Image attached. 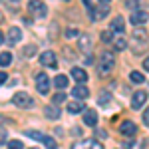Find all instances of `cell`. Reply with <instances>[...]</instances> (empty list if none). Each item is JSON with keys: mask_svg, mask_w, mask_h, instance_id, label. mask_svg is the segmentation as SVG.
Segmentation results:
<instances>
[{"mask_svg": "<svg viewBox=\"0 0 149 149\" xmlns=\"http://www.w3.org/2000/svg\"><path fill=\"white\" fill-rule=\"evenodd\" d=\"M64 100H66V93H64V92H58L56 95H54V100H52V105H58V103L64 102Z\"/></svg>", "mask_w": 149, "mask_h": 149, "instance_id": "4316f807", "label": "cell"}, {"mask_svg": "<svg viewBox=\"0 0 149 149\" xmlns=\"http://www.w3.org/2000/svg\"><path fill=\"white\" fill-rule=\"evenodd\" d=\"M125 48H127V42L123 40V38L115 40V50H119V52H121V50H125Z\"/></svg>", "mask_w": 149, "mask_h": 149, "instance_id": "f1b7e54d", "label": "cell"}, {"mask_svg": "<svg viewBox=\"0 0 149 149\" xmlns=\"http://www.w3.org/2000/svg\"><path fill=\"white\" fill-rule=\"evenodd\" d=\"M42 143L46 145V149H58V143H56L52 137H48V135L44 137V141H42Z\"/></svg>", "mask_w": 149, "mask_h": 149, "instance_id": "d4e9b609", "label": "cell"}, {"mask_svg": "<svg viewBox=\"0 0 149 149\" xmlns=\"http://www.w3.org/2000/svg\"><path fill=\"white\" fill-rule=\"evenodd\" d=\"M36 88H38V92L42 93V95H48L50 93V78H48L44 72L36 74Z\"/></svg>", "mask_w": 149, "mask_h": 149, "instance_id": "3957f363", "label": "cell"}, {"mask_svg": "<svg viewBox=\"0 0 149 149\" xmlns=\"http://www.w3.org/2000/svg\"><path fill=\"white\" fill-rule=\"evenodd\" d=\"M10 64H12V54L10 52H2V54H0V66L6 68V66H10Z\"/></svg>", "mask_w": 149, "mask_h": 149, "instance_id": "44dd1931", "label": "cell"}, {"mask_svg": "<svg viewBox=\"0 0 149 149\" xmlns=\"http://www.w3.org/2000/svg\"><path fill=\"white\" fill-rule=\"evenodd\" d=\"M143 121H145V125L149 127V107L145 109V111H143Z\"/></svg>", "mask_w": 149, "mask_h": 149, "instance_id": "1f68e13d", "label": "cell"}, {"mask_svg": "<svg viewBox=\"0 0 149 149\" xmlns=\"http://www.w3.org/2000/svg\"><path fill=\"white\" fill-rule=\"evenodd\" d=\"M8 149H24V145H22V141L12 139V141H8Z\"/></svg>", "mask_w": 149, "mask_h": 149, "instance_id": "83f0119b", "label": "cell"}, {"mask_svg": "<svg viewBox=\"0 0 149 149\" xmlns=\"http://www.w3.org/2000/svg\"><path fill=\"white\" fill-rule=\"evenodd\" d=\"M107 12H109L107 4H103V6H100V8H93L92 14H90V18H92V20H102V18L107 16Z\"/></svg>", "mask_w": 149, "mask_h": 149, "instance_id": "5bb4252c", "label": "cell"}, {"mask_svg": "<svg viewBox=\"0 0 149 149\" xmlns=\"http://www.w3.org/2000/svg\"><path fill=\"white\" fill-rule=\"evenodd\" d=\"M0 123H4V117H2V115H0Z\"/></svg>", "mask_w": 149, "mask_h": 149, "instance_id": "74e56055", "label": "cell"}, {"mask_svg": "<svg viewBox=\"0 0 149 149\" xmlns=\"http://www.w3.org/2000/svg\"><path fill=\"white\" fill-rule=\"evenodd\" d=\"M137 2L139 0H127L125 4H127V8H133V6H137Z\"/></svg>", "mask_w": 149, "mask_h": 149, "instance_id": "836d02e7", "label": "cell"}, {"mask_svg": "<svg viewBox=\"0 0 149 149\" xmlns=\"http://www.w3.org/2000/svg\"><path fill=\"white\" fill-rule=\"evenodd\" d=\"M109 102H111V93H109V92H102L100 95H97V103H100L102 107H105Z\"/></svg>", "mask_w": 149, "mask_h": 149, "instance_id": "ffe728a7", "label": "cell"}, {"mask_svg": "<svg viewBox=\"0 0 149 149\" xmlns=\"http://www.w3.org/2000/svg\"><path fill=\"white\" fill-rule=\"evenodd\" d=\"M44 113H46L48 119H58V117H60V107H56V105H48V107H44Z\"/></svg>", "mask_w": 149, "mask_h": 149, "instance_id": "e0dca14e", "label": "cell"}, {"mask_svg": "<svg viewBox=\"0 0 149 149\" xmlns=\"http://www.w3.org/2000/svg\"><path fill=\"white\" fill-rule=\"evenodd\" d=\"M72 149H103V145L95 139H81V141H76Z\"/></svg>", "mask_w": 149, "mask_h": 149, "instance_id": "5b68a950", "label": "cell"}, {"mask_svg": "<svg viewBox=\"0 0 149 149\" xmlns=\"http://www.w3.org/2000/svg\"><path fill=\"white\" fill-rule=\"evenodd\" d=\"M6 137H8L6 133H0V143H6Z\"/></svg>", "mask_w": 149, "mask_h": 149, "instance_id": "d590c367", "label": "cell"}, {"mask_svg": "<svg viewBox=\"0 0 149 149\" xmlns=\"http://www.w3.org/2000/svg\"><path fill=\"white\" fill-rule=\"evenodd\" d=\"M34 52H36V46H28V48H24L22 54H24V56H32Z\"/></svg>", "mask_w": 149, "mask_h": 149, "instance_id": "4dcf8cb0", "label": "cell"}, {"mask_svg": "<svg viewBox=\"0 0 149 149\" xmlns=\"http://www.w3.org/2000/svg\"><path fill=\"white\" fill-rule=\"evenodd\" d=\"M100 2H103V4H107V2H109V0H100Z\"/></svg>", "mask_w": 149, "mask_h": 149, "instance_id": "f35d334b", "label": "cell"}, {"mask_svg": "<svg viewBox=\"0 0 149 149\" xmlns=\"http://www.w3.org/2000/svg\"><path fill=\"white\" fill-rule=\"evenodd\" d=\"M119 131H121L123 135H127V137H133V135H135V131H137V127H135L133 121H129V119H127V121H123V123L119 125Z\"/></svg>", "mask_w": 149, "mask_h": 149, "instance_id": "8fae6325", "label": "cell"}, {"mask_svg": "<svg viewBox=\"0 0 149 149\" xmlns=\"http://www.w3.org/2000/svg\"><path fill=\"white\" fill-rule=\"evenodd\" d=\"M113 68H115V54L109 52V50L102 52L100 62H97V74H100V76H107Z\"/></svg>", "mask_w": 149, "mask_h": 149, "instance_id": "6da1fadb", "label": "cell"}, {"mask_svg": "<svg viewBox=\"0 0 149 149\" xmlns=\"http://www.w3.org/2000/svg\"><path fill=\"white\" fill-rule=\"evenodd\" d=\"M145 102H147V92H141V90L133 92V97H131V107L133 109H141L145 105Z\"/></svg>", "mask_w": 149, "mask_h": 149, "instance_id": "52a82bcc", "label": "cell"}, {"mask_svg": "<svg viewBox=\"0 0 149 149\" xmlns=\"http://www.w3.org/2000/svg\"><path fill=\"white\" fill-rule=\"evenodd\" d=\"M0 20H2V14H0Z\"/></svg>", "mask_w": 149, "mask_h": 149, "instance_id": "ab89813d", "label": "cell"}, {"mask_svg": "<svg viewBox=\"0 0 149 149\" xmlns=\"http://www.w3.org/2000/svg\"><path fill=\"white\" fill-rule=\"evenodd\" d=\"M123 24H125V20H123L121 16H117V18H113V20H111V26H109V30H111V32H115V34H117V32L121 34V32L125 30V28H123Z\"/></svg>", "mask_w": 149, "mask_h": 149, "instance_id": "2e32d148", "label": "cell"}, {"mask_svg": "<svg viewBox=\"0 0 149 149\" xmlns=\"http://www.w3.org/2000/svg\"><path fill=\"white\" fill-rule=\"evenodd\" d=\"M129 80L133 81V84H143L145 78H143V74H141V72H131V74H129Z\"/></svg>", "mask_w": 149, "mask_h": 149, "instance_id": "cb8c5ba5", "label": "cell"}, {"mask_svg": "<svg viewBox=\"0 0 149 149\" xmlns=\"http://www.w3.org/2000/svg\"><path fill=\"white\" fill-rule=\"evenodd\" d=\"M147 20H149V14L143 10H135V12H131V16H129V22L133 26H143Z\"/></svg>", "mask_w": 149, "mask_h": 149, "instance_id": "9c48e42d", "label": "cell"}, {"mask_svg": "<svg viewBox=\"0 0 149 149\" xmlns=\"http://www.w3.org/2000/svg\"><path fill=\"white\" fill-rule=\"evenodd\" d=\"M90 48H92V44H90V36H81L80 38V50L81 52H90Z\"/></svg>", "mask_w": 149, "mask_h": 149, "instance_id": "603a6c76", "label": "cell"}, {"mask_svg": "<svg viewBox=\"0 0 149 149\" xmlns=\"http://www.w3.org/2000/svg\"><path fill=\"white\" fill-rule=\"evenodd\" d=\"M12 103H14L16 107H32V105H34V100L26 92H16L14 97H12Z\"/></svg>", "mask_w": 149, "mask_h": 149, "instance_id": "7a4b0ae2", "label": "cell"}, {"mask_svg": "<svg viewBox=\"0 0 149 149\" xmlns=\"http://www.w3.org/2000/svg\"><path fill=\"white\" fill-rule=\"evenodd\" d=\"M143 68H145V70H147V72H149V56L145 58V60H143Z\"/></svg>", "mask_w": 149, "mask_h": 149, "instance_id": "e575fe53", "label": "cell"}, {"mask_svg": "<svg viewBox=\"0 0 149 149\" xmlns=\"http://www.w3.org/2000/svg\"><path fill=\"white\" fill-rule=\"evenodd\" d=\"M40 64H42V66H46V68H56V66H58L56 54H54L52 50H46V52H42V54H40Z\"/></svg>", "mask_w": 149, "mask_h": 149, "instance_id": "8992f818", "label": "cell"}, {"mask_svg": "<svg viewBox=\"0 0 149 149\" xmlns=\"http://www.w3.org/2000/svg\"><path fill=\"white\" fill-rule=\"evenodd\" d=\"M84 123L88 127H95V123H97V113H95V109H86V111H84Z\"/></svg>", "mask_w": 149, "mask_h": 149, "instance_id": "7c38bea8", "label": "cell"}, {"mask_svg": "<svg viewBox=\"0 0 149 149\" xmlns=\"http://www.w3.org/2000/svg\"><path fill=\"white\" fill-rule=\"evenodd\" d=\"M6 80H8V74H6V72H0V86H2Z\"/></svg>", "mask_w": 149, "mask_h": 149, "instance_id": "d6a6232c", "label": "cell"}, {"mask_svg": "<svg viewBox=\"0 0 149 149\" xmlns=\"http://www.w3.org/2000/svg\"><path fill=\"white\" fill-rule=\"evenodd\" d=\"M68 81H70V80H68V76L60 74V76H56V78H54V86L62 90V88H66V86H68Z\"/></svg>", "mask_w": 149, "mask_h": 149, "instance_id": "ac0fdd59", "label": "cell"}, {"mask_svg": "<svg viewBox=\"0 0 149 149\" xmlns=\"http://www.w3.org/2000/svg\"><path fill=\"white\" fill-rule=\"evenodd\" d=\"M72 78L78 81V84H86L88 81V74L84 68H72Z\"/></svg>", "mask_w": 149, "mask_h": 149, "instance_id": "9a60e30c", "label": "cell"}, {"mask_svg": "<svg viewBox=\"0 0 149 149\" xmlns=\"http://www.w3.org/2000/svg\"><path fill=\"white\" fill-rule=\"evenodd\" d=\"M111 40H113V32H111V30H105V32H102V42L109 44Z\"/></svg>", "mask_w": 149, "mask_h": 149, "instance_id": "484cf974", "label": "cell"}, {"mask_svg": "<svg viewBox=\"0 0 149 149\" xmlns=\"http://www.w3.org/2000/svg\"><path fill=\"white\" fill-rule=\"evenodd\" d=\"M2 42H4V34L0 32V44H2Z\"/></svg>", "mask_w": 149, "mask_h": 149, "instance_id": "8d00e7d4", "label": "cell"}, {"mask_svg": "<svg viewBox=\"0 0 149 149\" xmlns=\"http://www.w3.org/2000/svg\"><path fill=\"white\" fill-rule=\"evenodd\" d=\"M133 44H141V46L147 44V32H145V28H133Z\"/></svg>", "mask_w": 149, "mask_h": 149, "instance_id": "30bf717a", "label": "cell"}, {"mask_svg": "<svg viewBox=\"0 0 149 149\" xmlns=\"http://www.w3.org/2000/svg\"><path fill=\"white\" fill-rule=\"evenodd\" d=\"M20 40H22V30L20 28H10L8 30V34H6V44L8 46H16V44H20Z\"/></svg>", "mask_w": 149, "mask_h": 149, "instance_id": "ba28073f", "label": "cell"}, {"mask_svg": "<svg viewBox=\"0 0 149 149\" xmlns=\"http://www.w3.org/2000/svg\"><path fill=\"white\" fill-rule=\"evenodd\" d=\"M28 10L38 14L40 18H44L48 14V8H46V4H44L42 0H30V2H28Z\"/></svg>", "mask_w": 149, "mask_h": 149, "instance_id": "277c9868", "label": "cell"}, {"mask_svg": "<svg viewBox=\"0 0 149 149\" xmlns=\"http://www.w3.org/2000/svg\"><path fill=\"white\" fill-rule=\"evenodd\" d=\"M72 95H74V97H78V100H86V97L90 95V90H88L84 84H78V86L72 90Z\"/></svg>", "mask_w": 149, "mask_h": 149, "instance_id": "4fadbf2b", "label": "cell"}, {"mask_svg": "<svg viewBox=\"0 0 149 149\" xmlns=\"http://www.w3.org/2000/svg\"><path fill=\"white\" fill-rule=\"evenodd\" d=\"M24 135L36 139V141H44V137H46L44 133H40V131H32V129H26V131H24Z\"/></svg>", "mask_w": 149, "mask_h": 149, "instance_id": "7402d4cb", "label": "cell"}, {"mask_svg": "<svg viewBox=\"0 0 149 149\" xmlns=\"http://www.w3.org/2000/svg\"><path fill=\"white\" fill-rule=\"evenodd\" d=\"M76 36H78V30L76 28H68L66 30V38H76Z\"/></svg>", "mask_w": 149, "mask_h": 149, "instance_id": "f546056e", "label": "cell"}, {"mask_svg": "<svg viewBox=\"0 0 149 149\" xmlns=\"http://www.w3.org/2000/svg\"><path fill=\"white\" fill-rule=\"evenodd\" d=\"M68 111L70 113H81V111H84V103L81 102H70Z\"/></svg>", "mask_w": 149, "mask_h": 149, "instance_id": "d6986e66", "label": "cell"}]
</instances>
